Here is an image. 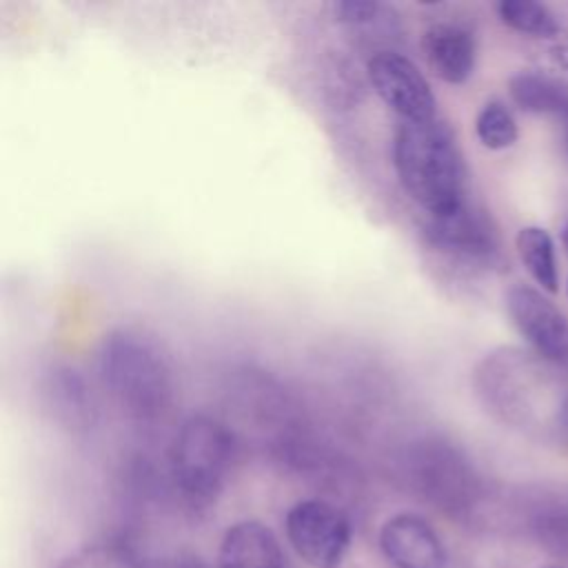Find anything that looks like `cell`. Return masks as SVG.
<instances>
[{
	"label": "cell",
	"mask_w": 568,
	"mask_h": 568,
	"mask_svg": "<svg viewBox=\"0 0 568 568\" xmlns=\"http://www.w3.org/2000/svg\"><path fill=\"white\" fill-rule=\"evenodd\" d=\"M393 158L404 191L426 215H444L468 202L464 155L444 120L404 122L395 133Z\"/></svg>",
	"instance_id": "6da1fadb"
},
{
	"label": "cell",
	"mask_w": 568,
	"mask_h": 568,
	"mask_svg": "<svg viewBox=\"0 0 568 568\" xmlns=\"http://www.w3.org/2000/svg\"><path fill=\"white\" fill-rule=\"evenodd\" d=\"M98 368L109 395L129 417L155 419L166 410L173 395L171 364L146 333L111 331L100 344Z\"/></svg>",
	"instance_id": "7a4b0ae2"
},
{
	"label": "cell",
	"mask_w": 568,
	"mask_h": 568,
	"mask_svg": "<svg viewBox=\"0 0 568 568\" xmlns=\"http://www.w3.org/2000/svg\"><path fill=\"white\" fill-rule=\"evenodd\" d=\"M544 362L517 348L488 353L473 375L479 402L504 424L535 426L550 415V371Z\"/></svg>",
	"instance_id": "3957f363"
},
{
	"label": "cell",
	"mask_w": 568,
	"mask_h": 568,
	"mask_svg": "<svg viewBox=\"0 0 568 568\" xmlns=\"http://www.w3.org/2000/svg\"><path fill=\"white\" fill-rule=\"evenodd\" d=\"M231 430L211 415H191L173 444V475L191 504H211L231 470Z\"/></svg>",
	"instance_id": "277c9868"
},
{
	"label": "cell",
	"mask_w": 568,
	"mask_h": 568,
	"mask_svg": "<svg viewBox=\"0 0 568 568\" xmlns=\"http://www.w3.org/2000/svg\"><path fill=\"white\" fill-rule=\"evenodd\" d=\"M410 486L450 517H468L481 504V479L466 455L448 442L424 439L406 457Z\"/></svg>",
	"instance_id": "5b68a950"
},
{
	"label": "cell",
	"mask_w": 568,
	"mask_h": 568,
	"mask_svg": "<svg viewBox=\"0 0 568 568\" xmlns=\"http://www.w3.org/2000/svg\"><path fill=\"white\" fill-rule=\"evenodd\" d=\"M424 240L428 248L457 268L486 271L501 264L497 226L486 211L470 202L444 215H428Z\"/></svg>",
	"instance_id": "8992f818"
},
{
	"label": "cell",
	"mask_w": 568,
	"mask_h": 568,
	"mask_svg": "<svg viewBox=\"0 0 568 568\" xmlns=\"http://www.w3.org/2000/svg\"><path fill=\"white\" fill-rule=\"evenodd\" d=\"M286 537L302 561L313 568H339L348 548L353 528L348 517L322 499H302L288 508Z\"/></svg>",
	"instance_id": "52a82bcc"
},
{
	"label": "cell",
	"mask_w": 568,
	"mask_h": 568,
	"mask_svg": "<svg viewBox=\"0 0 568 568\" xmlns=\"http://www.w3.org/2000/svg\"><path fill=\"white\" fill-rule=\"evenodd\" d=\"M506 311L517 333L548 364H568V317L539 288L513 284L506 291Z\"/></svg>",
	"instance_id": "ba28073f"
},
{
	"label": "cell",
	"mask_w": 568,
	"mask_h": 568,
	"mask_svg": "<svg viewBox=\"0 0 568 568\" xmlns=\"http://www.w3.org/2000/svg\"><path fill=\"white\" fill-rule=\"evenodd\" d=\"M368 80L377 95L404 120L426 122L435 118V95L417 64L390 49L371 55Z\"/></svg>",
	"instance_id": "9c48e42d"
},
{
	"label": "cell",
	"mask_w": 568,
	"mask_h": 568,
	"mask_svg": "<svg viewBox=\"0 0 568 568\" xmlns=\"http://www.w3.org/2000/svg\"><path fill=\"white\" fill-rule=\"evenodd\" d=\"M379 548L395 568H446V550L437 532L413 513H399L382 526Z\"/></svg>",
	"instance_id": "30bf717a"
},
{
	"label": "cell",
	"mask_w": 568,
	"mask_h": 568,
	"mask_svg": "<svg viewBox=\"0 0 568 568\" xmlns=\"http://www.w3.org/2000/svg\"><path fill=\"white\" fill-rule=\"evenodd\" d=\"M422 53L439 80L464 84L473 75L477 47L466 27L455 22H437L424 31Z\"/></svg>",
	"instance_id": "8fae6325"
},
{
	"label": "cell",
	"mask_w": 568,
	"mask_h": 568,
	"mask_svg": "<svg viewBox=\"0 0 568 568\" xmlns=\"http://www.w3.org/2000/svg\"><path fill=\"white\" fill-rule=\"evenodd\" d=\"M217 568H284L282 546L262 521H237L222 537Z\"/></svg>",
	"instance_id": "7c38bea8"
},
{
	"label": "cell",
	"mask_w": 568,
	"mask_h": 568,
	"mask_svg": "<svg viewBox=\"0 0 568 568\" xmlns=\"http://www.w3.org/2000/svg\"><path fill=\"white\" fill-rule=\"evenodd\" d=\"M47 408L69 428H87L93 424L95 406L93 395L82 375L69 366L49 371L44 382Z\"/></svg>",
	"instance_id": "4fadbf2b"
},
{
	"label": "cell",
	"mask_w": 568,
	"mask_h": 568,
	"mask_svg": "<svg viewBox=\"0 0 568 568\" xmlns=\"http://www.w3.org/2000/svg\"><path fill=\"white\" fill-rule=\"evenodd\" d=\"M510 100L526 113L568 118V89L537 71H521L508 80Z\"/></svg>",
	"instance_id": "5bb4252c"
},
{
	"label": "cell",
	"mask_w": 568,
	"mask_h": 568,
	"mask_svg": "<svg viewBox=\"0 0 568 568\" xmlns=\"http://www.w3.org/2000/svg\"><path fill=\"white\" fill-rule=\"evenodd\" d=\"M515 246L528 275L541 291L555 295L559 291V266L552 235L541 226H524L515 237Z\"/></svg>",
	"instance_id": "9a60e30c"
},
{
	"label": "cell",
	"mask_w": 568,
	"mask_h": 568,
	"mask_svg": "<svg viewBox=\"0 0 568 568\" xmlns=\"http://www.w3.org/2000/svg\"><path fill=\"white\" fill-rule=\"evenodd\" d=\"M528 528L548 552L568 561V495H548L532 501Z\"/></svg>",
	"instance_id": "2e32d148"
},
{
	"label": "cell",
	"mask_w": 568,
	"mask_h": 568,
	"mask_svg": "<svg viewBox=\"0 0 568 568\" xmlns=\"http://www.w3.org/2000/svg\"><path fill=\"white\" fill-rule=\"evenodd\" d=\"M499 20L517 33L539 38L544 42L561 36V22L555 11L535 0H501L495 4Z\"/></svg>",
	"instance_id": "e0dca14e"
},
{
	"label": "cell",
	"mask_w": 568,
	"mask_h": 568,
	"mask_svg": "<svg viewBox=\"0 0 568 568\" xmlns=\"http://www.w3.org/2000/svg\"><path fill=\"white\" fill-rule=\"evenodd\" d=\"M475 133L479 142L490 151H504L519 138V129L510 109L499 100H488L479 109L475 118Z\"/></svg>",
	"instance_id": "ac0fdd59"
},
{
	"label": "cell",
	"mask_w": 568,
	"mask_h": 568,
	"mask_svg": "<svg viewBox=\"0 0 568 568\" xmlns=\"http://www.w3.org/2000/svg\"><path fill=\"white\" fill-rule=\"evenodd\" d=\"M60 568H135V559L126 546L109 544L69 557Z\"/></svg>",
	"instance_id": "d6986e66"
},
{
	"label": "cell",
	"mask_w": 568,
	"mask_h": 568,
	"mask_svg": "<svg viewBox=\"0 0 568 568\" xmlns=\"http://www.w3.org/2000/svg\"><path fill=\"white\" fill-rule=\"evenodd\" d=\"M535 71L568 89V36H557L544 44Z\"/></svg>",
	"instance_id": "ffe728a7"
},
{
	"label": "cell",
	"mask_w": 568,
	"mask_h": 568,
	"mask_svg": "<svg viewBox=\"0 0 568 568\" xmlns=\"http://www.w3.org/2000/svg\"><path fill=\"white\" fill-rule=\"evenodd\" d=\"M382 11H386V7L371 0H344L333 4L335 20L348 27H371L382 18Z\"/></svg>",
	"instance_id": "44dd1931"
},
{
	"label": "cell",
	"mask_w": 568,
	"mask_h": 568,
	"mask_svg": "<svg viewBox=\"0 0 568 568\" xmlns=\"http://www.w3.org/2000/svg\"><path fill=\"white\" fill-rule=\"evenodd\" d=\"M158 568H211V566L204 559H200L197 555H178V557L166 559Z\"/></svg>",
	"instance_id": "7402d4cb"
},
{
	"label": "cell",
	"mask_w": 568,
	"mask_h": 568,
	"mask_svg": "<svg viewBox=\"0 0 568 568\" xmlns=\"http://www.w3.org/2000/svg\"><path fill=\"white\" fill-rule=\"evenodd\" d=\"M557 428H559V435L564 437V442L568 444V393H566V397H564V404H561V408H559Z\"/></svg>",
	"instance_id": "603a6c76"
},
{
	"label": "cell",
	"mask_w": 568,
	"mask_h": 568,
	"mask_svg": "<svg viewBox=\"0 0 568 568\" xmlns=\"http://www.w3.org/2000/svg\"><path fill=\"white\" fill-rule=\"evenodd\" d=\"M561 244H564V248H566V253H568V222H566L564 229H561Z\"/></svg>",
	"instance_id": "cb8c5ba5"
},
{
	"label": "cell",
	"mask_w": 568,
	"mask_h": 568,
	"mask_svg": "<svg viewBox=\"0 0 568 568\" xmlns=\"http://www.w3.org/2000/svg\"><path fill=\"white\" fill-rule=\"evenodd\" d=\"M566 144H568V118H566Z\"/></svg>",
	"instance_id": "d4e9b609"
},
{
	"label": "cell",
	"mask_w": 568,
	"mask_h": 568,
	"mask_svg": "<svg viewBox=\"0 0 568 568\" xmlns=\"http://www.w3.org/2000/svg\"><path fill=\"white\" fill-rule=\"evenodd\" d=\"M548 568H564V566H548Z\"/></svg>",
	"instance_id": "484cf974"
},
{
	"label": "cell",
	"mask_w": 568,
	"mask_h": 568,
	"mask_svg": "<svg viewBox=\"0 0 568 568\" xmlns=\"http://www.w3.org/2000/svg\"><path fill=\"white\" fill-rule=\"evenodd\" d=\"M566 293H568V284H566Z\"/></svg>",
	"instance_id": "4316f807"
}]
</instances>
